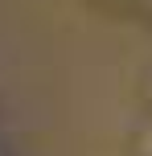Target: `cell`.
<instances>
[{"label":"cell","instance_id":"cell-2","mask_svg":"<svg viewBox=\"0 0 152 156\" xmlns=\"http://www.w3.org/2000/svg\"><path fill=\"white\" fill-rule=\"evenodd\" d=\"M99 8H107V12H119V8H132L136 0H95Z\"/></svg>","mask_w":152,"mask_h":156},{"label":"cell","instance_id":"cell-1","mask_svg":"<svg viewBox=\"0 0 152 156\" xmlns=\"http://www.w3.org/2000/svg\"><path fill=\"white\" fill-rule=\"evenodd\" d=\"M132 152L136 156H152V123H144L136 132V140H132Z\"/></svg>","mask_w":152,"mask_h":156},{"label":"cell","instance_id":"cell-4","mask_svg":"<svg viewBox=\"0 0 152 156\" xmlns=\"http://www.w3.org/2000/svg\"><path fill=\"white\" fill-rule=\"evenodd\" d=\"M136 4H140V12H144L148 21H152V0H136Z\"/></svg>","mask_w":152,"mask_h":156},{"label":"cell","instance_id":"cell-5","mask_svg":"<svg viewBox=\"0 0 152 156\" xmlns=\"http://www.w3.org/2000/svg\"><path fill=\"white\" fill-rule=\"evenodd\" d=\"M0 156H8V148H4V144H0Z\"/></svg>","mask_w":152,"mask_h":156},{"label":"cell","instance_id":"cell-3","mask_svg":"<svg viewBox=\"0 0 152 156\" xmlns=\"http://www.w3.org/2000/svg\"><path fill=\"white\" fill-rule=\"evenodd\" d=\"M144 99H148V107H152V70L144 74Z\"/></svg>","mask_w":152,"mask_h":156}]
</instances>
